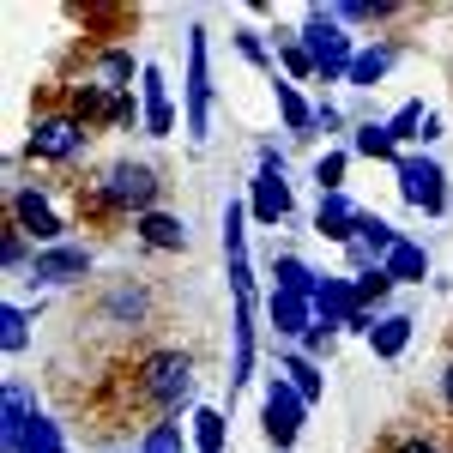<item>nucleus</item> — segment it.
<instances>
[{"label":"nucleus","mask_w":453,"mask_h":453,"mask_svg":"<svg viewBox=\"0 0 453 453\" xmlns=\"http://www.w3.org/2000/svg\"><path fill=\"white\" fill-rule=\"evenodd\" d=\"M290 211H296L290 181H284V175L254 170V181H248V218H254V224H266V230H279V224H290Z\"/></svg>","instance_id":"obj_11"},{"label":"nucleus","mask_w":453,"mask_h":453,"mask_svg":"<svg viewBox=\"0 0 453 453\" xmlns=\"http://www.w3.org/2000/svg\"><path fill=\"white\" fill-rule=\"evenodd\" d=\"M134 236H140L151 254H188V224H181L175 211H164V206L145 211L140 224H134Z\"/></svg>","instance_id":"obj_15"},{"label":"nucleus","mask_w":453,"mask_h":453,"mask_svg":"<svg viewBox=\"0 0 453 453\" xmlns=\"http://www.w3.org/2000/svg\"><path fill=\"white\" fill-rule=\"evenodd\" d=\"M423 127H429V109L411 97V104H399V115L387 121V134H393V145H411V140H423Z\"/></svg>","instance_id":"obj_31"},{"label":"nucleus","mask_w":453,"mask_h":453,"mask_svg":"<svg viewBox=\"0 0 453 453\" xmlns=\"http://www.w3.org/2000/svg\"><path fill=\"white\" fill-rule=\"evenodd\" d=\"M314 284H320V273H314L303 254H273V290H290V296H314Z\"/></svg>","instance_id":"obj_23"},{"label":"nucleus","mask_w":453,"mask_h":453,"mask_svg":"<svg viewBox=\"0 0 453 453\" xmlns=\"http://www.w3.org/2000/svg\"><path fill=\"white\" fill-rule=\"evenodd\" d=\"M296 36H303V49L314 55V73H320L326 85H345V79H350V61H357V49H363V42H357V36H350L345 25L326 12V6H309Z\"/></svg>","instance_id":"obj_3"},{"label":"nucleus","mask_w":453,"mask_h":453,"mask_svg":"<svg viewBox=\"0 0 453 453\" xmlns=\"http://www.w3.org/2000/svg\"><path fill=\"white\" fill-rule=\"evenodd\" d=\"M393 188H399V200L423 218H441L453 206L448 200V170L435 164V157H423V151H399V164H393Z\"/></svg>","instance_id":"obj_5"},{"label":"nucleus","mask_w":453,"mask_h":453,"mask_svg":"<svg viewBox=\"0 0 453 453\" xmlns=\"http://www.w3.org/2000/svg\"><path fill=\"white\" fill-rule=\"evenodd\" d=\"M399 284L387 279V266H369V273H357L350 279V296H357V309H369V314H387V296H393Z\"/></svg>","instance_id":"obj_27"},{"label":"nucleus","mask_w":453,"mask_h":453,"mask_svg":"<svg viewBox=\"0 0 453 453\" xmlns=\"http://www.w3.org/2000/svg\"><path fill=\"white\" fill-rule=\"evenodd\" d=\"M188 429H194V448L200 453H224V441H230V418H224L218 405H200V411L188 418Z\"/></svg>","instance_id":"obj_28"},{"label":"nucleus","mask_w":453,"mask_h":453,"mask_svg":"<svg viewBox=\"0 0 453 453\" xmlns=\"http://www.w3.org/2000/svg\"><path fill=\"white\" fill-rule=\"evenodd\" d=\"M0 350H6V357L31 350V309H19V303H0Z\"/></svg>","instance_id":"obj_30"},{"label":"nucleus","mask_w":453,"mask_h":453,"mask_svg":"<svg viewBox=\"0 0 453 453\" xmlns=\"http://www.w3.org/2000/svg\"><path fill=\"white\" fill-rule=\"evenodd\" d=\"M350 151L357 157H381V164H399V145L387 134V121H357V134H350Z\"/></svg>","instance_id":"obj_29"},{"label":"nucleus","mask_w":453,"mask_h":453,"mask_svg":"<svg viewBox=\"0 0 453 453\" xmlns=\"http://www.w3.org/2000/svg\"><path fill=\"white\" fill-rule=\"evenodd\" d=\"M273 49H279V67H284V79H290V85L320 79V73H314V55L303 49V36H296V31H273Z\"/></svg>","instance_id":"obj_26"},{"label":"nucleus","mask_w":453,"mask_h":453,"mask_svg":"<svg viewBox=\"0 0 453 453\" xmlns=\"http://www.w3.org/2000/svg\"><path fill=\"white\" fill-rule=\"evenodd\" d=\"M140 104L145 109L170 104V85H164V67H157V61H145V73H140Z\"/></svg>","instance_id":"obj_36"},{"label":"nucleus","mask_w":453,"mask_h":453,"mask_svg":"<svg viewBox=\"0 0 453 453\" xmlns=\"http://www.w3.org/2000/svg\"><path fill=\"white\" fill-rule=\"evenodd\" d=\"M266 320H273L279 339H303L314 326V303L309 296H290V290H273V296H266Z\"/></svg>","instance_id":"obj_17"},{"label":"nucleus","mask_w":453,"mask_h":453,"mask_svg":"<svg viewBox=\"0 0 453 453\" xmlns=\"http://www.w3.org/2000/svg\"><path fill=\"white\" fill-rule=\"evenodd\" d=\"M381 266H387V279H393V284H423V279H429V248L405 236V242L393 248Z\"/></svg>","instance_id":"obj_21"},{"label":"nucleus","mask_w":453,"mask_h":453,"mask_svg":"<svg viewBox=\"0 0 453 453\" xmlns=\"http://www.w3.org/2000/svg\"><path fill=\"white\" fill-rule=\"evenodd\" d=\"M273 97H279L284 134H290V140H309V134H314V109L303 104V91H296V85H290V79H279V85H273Z\"/></svg>","instance_id":"obj_24"},{"label":"nucleus","mask_w":453,"mask_h":453,"mask_svg":"<svg viewBox=\"0 0 453 453\" xmlns=\"http://www.w3.org/2000/svg\"><path fill=\"white\" fill-rule=\"evenodd\" d=\"M333 345H339V326H326V320H314L309 333L296 339V350H303V357H314V363H320V357H326Z\"/></svg>","instance_id":"obj_35"},{"label":"nucleus","mask_w":453,"mask_h":453,"mask_svg":"<svg viewBox=\"0 0 453 453\" xmlns=\"http://www.w3.org/2000/svg\"><path fill=\"white\" fill-rule=\"evenodd\" d=\"M6 224H19V230H25V236H31L36 248L67 242V218L55 211L49 188H31V181H19V188L6 194Z\"/></svg>","instance_id":"obj_6"},{"label":"nucleus","mask_w":453,"mask_h":453,"mask_svg":"<svg viewBox=\"0 0 453 453\" xmlns=\"http://www.w3.org/2000/svg\"><path fill=\"white\" fill-rule=\"evenodd\" d=\"M115 453H140V448H115Z\"/></svg>","instance_id":"obj_42"},{"label":"nucleus","mask_w":453,"mask_h":453,"mask_svg":"<svg viewBox=\"0 0 453 453\" xmlns=\"http://www.w3.org/2000/svg\"><path fill=\"white\" fill-rule=\"evenodd\" d=\"M345 164H350V151H320V157H314L320 194H345Z\"/></svg>","instance_id":"obj_33"},{"label":"nucleus","mask_w":453,"mask_h":453,"mask_svg":"<svg viewBox=\"0 0 453 453\" xmlns=\"http://www.w3.org/2000/svg\"><path fill=\"white\" fill-rule=\"evenodd\" d=\"M393 67H399V42H363V49H357V61H350V79H345V85L375 91Z\"/></svg>","instance_id":"obj_18"},{"label":"nucleus","mask_w":453,"mask_h":453,"mask_svg":"<svg viewBox=\"0 0 453 453\" xmlns=\"http://www.w3.org/2000/svg\"><path fill=\"white\" fill-rule=\"evenodd\" d=\"M254 381V296H236L230 314V387Z\"/></svg>","instance_id":"obj_14"},{"label":"nucleus","mask_w":453,"mask_h":453,"mask_svg":"<svg viewBox=\"0 0 453 453\" xmlns=\"http://www.w3.org/2000/svg\"><path fill=\"white\" fill-rule=\"evenodd\" d=\"M279 375L296 387L309 405L320 399V393H326V375H320V363H314V357H303V350H284V357H279Z\"/></svg>","instance_id":"obj_22"},{"label":"nucleus","mask_w":453,"mask_h":453,"mask_svg":"<svg viewBox=\"0 0 453 453\" xmlns=\"http://www.w3.org/2000/svg\"><path fill=\"white\" fill-rule=\"evenodd\" d=\"M387 453H441V441H429V435H399V441H387Z\"/></svg>","instance_id":"obj_39"},{"label":"nucleus","mask_w":453,"mask_h":453,"mask_svg":"<svg viewBox=\"0 0 453 453\" xmlns=\"http://www.w3.org/2000/svg\"><path fill=\"white\" fill-rule=\"evenodd\" d=\"M441 405H448V411H453V357H448V363H441Z\"/></svg>","instance_id":"obj_41"},{"label":"nucleus","mask_w":453,"mask_h":453,"mask_svg":"<svg viewBox=\"0 0 453 453\" xmlns=\"http://www.w3.org/2000/svg\"><path fill=\"white\" fill-rule=\"evenodd\" d=\"M134 448L140 453H181V423H151Z\"/></svg>","instance_id":"obj_34"},{"label":"nucleus","mask_w":453,"mask_h":453,"mask_svg":"<svg viewBox=\"0 0 453 453\" xmlns=\"http://www.w3.org/2000/svg\"><path fill=\"white\" fill-rule=\"evenodd\" d=\"M97 314H104L109 326H151V290H145L140 279H115L104 290V303H97Z\"/></svg>","instance_id":"obj_10"},{"label":"nucleus","mask_w":453,"mask_h":453,"mask_svg":"<svg viewBox=\"0 0 453 453\" xmlns=\"http://www.w3.org/2000/svg\"><path fill=\"white\" fill-rule=\"evenodd\" d=\"M164 200V175L151 164H134V157H115L91 181H79V211L91 218H134L140 224L145 211H157Z\"/></svg>","instance_id":"obj_1"},{"label":"nucleus","mask_w":453,"mask_h":453,"mask_svg":"<svg viewBox=\"0 0 453 453\" xmlns=\"http://www.w3.org/2000/svg\"><path fill=\"white\" fill-rule=\"evenodd\" d=\"M31 423H36V393L25 381H6V393H0V448H6V453H25Z\"/></svg>","instance_id":"obj_12"},{"label":"nucleus","mask_w":453,"mask_h":453,"mask_svg":"<svg viewBox=\"0 0 453 453\" xmlns=\"http://www.w3.org/2000/svg\"><path fill=\"white\" fill-rule=\"evenodd\" d=\"M25 279L36 290H67V284H85L91 279V248L85 242H55V248H36L31 273Z\"/></svg>","instance_id":"obj_9"},{"label":"nucleus","mask_w":453,"mask_h":453,"mask_svg":"<svg viewBox=\"0 0 453 453\" xmlns=\"http://www.w3.org/2000/svg\"><path fill=\"white\" fill-rule=\"evenodd\" d=\"M303 418H309V399L284 381V375H266V399H260V429H266V441L279 453H290L296 435H303Z\"/></svg>","instance_id":"obj_7"},{"label":"nucleus","mask_w":453,"mask_h":453,"mask_svg":"<svg viewBox=\"0 0 453 453\" xmlns=\"http://www.w3.org/2000/svg\"><path fill=\"white\" fill-rule=\"evenodd\" d=\"M339 127H345V115H339V109H333V104H314V134H339Z\"/></svg>","instance_id":"obj_40"},{"label":"nucleus","mask_w":453,"mask_h":453,"mask_svg":"<svg viewBox=\"0 0 453 453\" xmlns=\"http://www.w3.org/2000/svg\"><path fill=\"white\" fill-rule=\"evenodd\" d=\"M194 387H200V375H194V357L188 350H145L140 363H134V405H145L157 423H181V411L194 418L200 405H194Z\"/></svg>","instance_id":"obj_2"},{"label":"nucleus","mask_w":453,"mask_h":453,"mask_svg":"<svg viewBox=\"0 0 453 453\" xmlns=\"http://www.w3.org/2000/svg\"><path fill=\"white\" fill-rule=\"evenodd\" d=\"M411 333H418V320L399 309H387L381 320H375V333H369V350L381 357V363H393V357H405V345H411Z\"/></svg>","instance_id":"obj_19"},{"label":"nucleus","mask_w":453,"mask_h":453,"mask_svg":"<svg viewBox=\"0 0 453 453\" xmlns=\"http://www.w3.org/2000/svg\"><path fill=\"white\" fill-rule=\"evenodd\" d=\"M326 12L350 31V25H387V19H399L405 6H399V0H333Z\"/></svg>","instance_id":"obj_20"},{"label":"nucleus","mask_w":453,"mask_h":453,"mask_svg":"<svg viewBox=\"0 0 453 453\" xmlns=\"http://www.w3.org/2000/svg\"><path fill=\"white\" fill-rule=\"evenodd\" d=\"M314 320H326V326H339L345 333V320L357 314V296H350V279H339V273H320V284H314Z\"/></svg>","instance_id":"obj_16"},{"label":"nucleus","mask_w":453,"mask_h":453,"mask_svg":"<svg viewBox=\"0 0 453 453\" xmlns=\"http://www.w3.org/2000/svg\"><path fill=\"white\" fill-rule=\"evenodd\" d=\"M357 224H363V206H350V194H320V211H314V236L320 242H357Z\"/></svg>","instance_id":"obj_13"},{"label":"nucleus","mask_w":453,"mask_h":453,"mask_svg":"<svg viewBox=\"0 0 453 453\" xmlns=\"http://www.w3.org/2000/svg\"><path fill=\"white\" fill-rule=\"evenodd\" d=\"M25 453H67V435H61V423L49 418V411H36L31 435H25Z\"/></svg>","instance_id":"obj_32"},{"label":"nucleus","mask_w":453,"mask_h":453,"mask_svg":"<svg viewBox=\"0 0 453 453\" xmlns=\"http://www.w3.org/2000/svg\"><path fill=\"white\" fill-rule=\"evenodd\" d=\"M140 134H151V140H170V134H175V104L145 109V127H140Z\"/></svg>","instance_id":"obj_38"},{"label":"nucleus","mask_w":453,"mask_h":453,"mask_svg":"<svg viewBox=\"0 0 453 453\" xmlns=\"http://www.w3.org/2000/svg\"><path fill=\"white\" fill-rule=\"evenodd\" d=\"M134 73H145L127 49H104L97 61H91V79L97 85H109V91H134Z\"/></svg>","instance_id":"obj_25"},{"label":"nucleus","mask_w":453,"mask_h":453,"mask_svg":"<svg viewBox=\"0 0 453 453\" xmlns=\"http://www.w3.org/2000/svg\"><path fill=\"white\" fill-rule=\"evenodd\" d=\"M236 49H242V61H254V67H273V49H266V36L260 31H236Z\"/></svg>","instance_id":"obj_37"},{"label":"nucleus","mask_w":453,"mask_h":453,"mask_svg":"<svg viewBox=\"0 0 453 453\" xmlns=\"http://www.w3.org/2000/svg\"><path fill=\"white\" fill-rule=\"evenodd\" d=\"M85 151H91V127H85L73 109H42L31 121V140H25V157H31V164H61V170H67Z\"/></svg>","instance_id":"obj_4"},{"label":"nucleus","mask_w":453,"mask_h":453,"mask_svg":"<svg viewBox=\"0 0 453 453\" xmlns=\"http://www.w3.org/2000/svg\"><path fill=\"white\" fill-rule=\"evenodd\" d=\"M188 140H211V67H206V25H188Z\"/></svg>","instance_id":"obj_8"}]
</instances>
